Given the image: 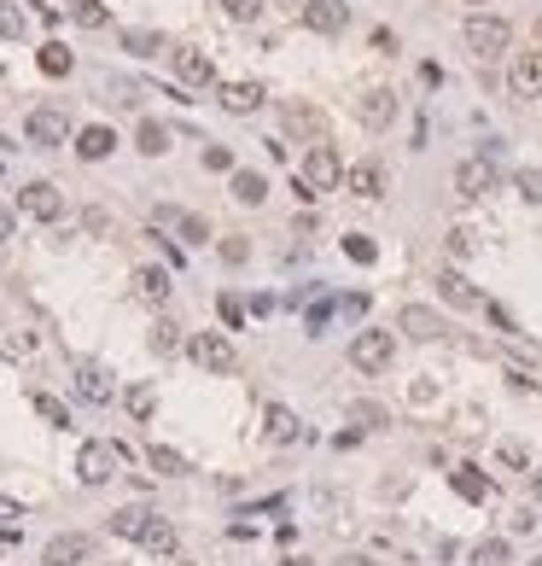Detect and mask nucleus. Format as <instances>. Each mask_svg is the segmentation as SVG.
<instances>
[{"label":"nucleus","instance_id":"55","mask_svg":"<svg viewBox=\"0 0 542 566\" xmlns=\"http://www.w3.org/2000/svg\"><path fill=\"white\" fill-rule=\"evenodd\" d=\"M530 566H542V554H537V561H530Z\"/></svg>","mask_w":542,"mask_h":566},{"label":"nucleus","instance_id":"8","mask_svg":"<svg viewBox=\"0 0 542 566\" xmlns=\"http://www.w3.org/2000/svg\"><path fill=\"white\" fill-rule=\"evenodd\" d=\"M490 187H496V164L490 158H461L455 164V193L461 198H484Z\"/></svg>","mask_w":542,"mask_h":566},{"label":"nucleus","instance_id":"15","mask_svg":"<svg viewBox=\"0 0 542 566\" xmlns=\"http://www.w3.org/2000/svg\"><path fill=\"white\" fill-rule=\"evenodd\" d=\"M88 554V538H76V531H65V538H53L42 549V566H82Z\"/></svg>","mask_w":542,"mask_h":566},{"label":"nucleus","instance_id":"20","mask_svg":"<svg viewBox=\"0 0 542 566\" xmlns=\"http://www.w3.org/2000/svg\"><path fill=\"white\" fill-rule=\"evenodd\" d=\"M449 485H455V496H467V502H490V479L478 468H455Z\"/></svg>","mask_w":542,"mask_h":566},{"label":"nucleus","instance_id":"11","mask_svg":"<svg viewBox=\"0 0 542 566\" xmlns=\"http://www.w3.org/2000/svg\"><path fill=\"white\" fill-rule=\"evenodd\" d=\"M169 58H175V76H181L187 88H210V82H216V65H210L198 47H175Z\"/></svg>","mask_w":542,"mask_h":566},{"label":"nucleus","instance_id":"52","mask_svg":"<svg viewBox=\"0 0 542 566\" xmlns=\"http://www.w3.org/2000/svg\"><path fill=\"white\" fill-rule=\"evenodd\" d=\"M333 566H374L368 554H345V561H333Z\"/></svg>","mask_w":542,"mask_h":566},{"label":"nucleus","instance_id":"5","mask_svg":"<svg viewBox=\"0 0 542 566\" xmlns=\"http://www.w3.org/2000/svg\"><path fill=\"white\" fill-rule=\"evenodd\" d=\"M24 135H29V146H65L70 141V112H58V105H35V112L24 117Z\"/></svg>","mask_w":542,"mask_h":566},{"label":"nucleus","instance_id":"53","mask_svg":"<svg viewBox=\"0 0 542 566\" xmlns=\"http://www.w3.org/2000/svg\"><path fill=\"white\" fill-rule=\"evenodd\" d=\"M286 566H309V561H286Z\"/></svg>","mask_w":542,"mask_h":566},{"label":"nucleus","instance_id":"22","mask_svg":"<svg viewBox=\"0 0 542 566\" xmlns=\"http://www.w3.org/2000/svg\"><path fill=\"white\" fill-rule=\"evenodd\" d=\"M135 292L146 298V304H164V298H169V275L146 263V269H135Z\"/></svg>","mask_w":542,"mask_h":566},{"label":"nucleus","instance_id":"3","mask_svg":"<svg viewBox=\"0 0 542 566\" xmlns=\"http://www.w3.org/2000/svg\"><path fill=\"white\" fill-rule=\"evenodd\" d=\"M298 182L309 187V193H333L338 182H345V164H338V152L327 141H315L304 152V170H298Z\"/></svg>","mask_w":542,"mask_h":566},{"label":"nucleus","instance_id":"19","mask_svg":"<svg viewBox=\"0 0 542 566\" xmlns=\"http://www.w3.org/2000/svg\"><path fill=\"white\" fill-rule=\"evenodd\" d=\"M152 520H158L152 508H117V514H112V531H117V538H135V543H140Z\"/></svg>","mask_w":542,"mask_h":566},{"label":"nucleus","instance_id":"43","mask_svg":"<svg viewBox=\"0 0 542 566\" xmlns=\"http://www.w3.org/2000/svg\"><path fill=\"white\" fill-rule=\"evenodd\" d=\"M484 310H490V322H496V333H501V339H514V333H519V322H514L507 310H501V304H484Z\"/></svg>","mask_w":542,"mask_h":566},{"label":"nucleus","instance_id":"4","mask_svg":"<svg viewBox=\"0 0 542 566\" xmlns=\"http://www.w3.org/2000/svg\"><path fill=\"white\" fill-rule=\"evenodd\" d=\"M461 35H467V47H473L478 58H496V53L514 47V24H507V18H467Z\"/></svg>","mask_w":542,"mask_h":566},{"label":"nucleus","instance_id":"48","mask_svg":"<svg viewBox=\"0 0 542 566\" xmlns=\"http://www.w3.org/2000/svg\"><path fill=\"white\" fill-rule=\"evenodd\" d=\"M449 252L467 257V252H473V234H467V228H455V234H449Z\"/></svg>","mask_w":542,"mask_h":566},{"label":"nucleus","instance_id":"35","mask_svg":"<svg viewBox=\"0 0 542 566\" xmlns=\"http://www.w3.org/2000/svg\"><path fill=\"white\" fill-rule=\"evenodd\" d=\"M496 461H501V468H530V450H525V444H519V438H501L496 444Z\"/></svg>","mask_w":542,"mask_h":566},{"label":"nucleus","instance_id":"49","mask_svg":"<svg viewBox=\"0 0 542 566\" xmlns=\"http://www.w3.org/2000/svg\"><path fill=\"white\" fill-rule=\"evenodd\" d=\"M304 327H309V333H321V327H327V304H315V310H304Z\"/></svg>","mask_w":542,"mask_h":566},{"label":"nucleus","instance_id":"46","mask_svg":"<svg viewBox=\"0 0 542 566\" xmlns=\"http://www.w3.org/2000/svg\"><path fill=\"white\" fill-rule=\"evenodd\" d=\"M222 257H228V263H245V257H251V245L234 234V240H222Z\"/></svg>","mask_w":542,"mask_h":566},{"label":"nucleus","instance_id":"24","mask_svg":"<svg viewBox=\"0 0 542 566\" xmlns=\"http://www.w3.org/2000/svg\"><path fill=\"white\" fill-rule=\"evenodd\" d=\"M444 298L455 304V310H473V304H478V286L467 281V275H455V269H449V275H444Z\"/></svg>","mask_w":542,"mask_h":566},{"label":"nucleus","instance_id":"40","mask_svg":"<svg viewBox=\"0 0 542 566\" xmlns=\"http://www.w3.org/2000/svg\"><path fill=\"white\" fill-rule=\"evenodd\" d=\"M222 12L234 18V24H251V18L263 12V0H222Z\"/></svg>","mask_w":542,"mask_h":566},{"label":"nucleus","instance_id":"31","mask_svg":"<svg viewBox=\"0 0 542 566\" xmlns=\"http://www.w3.org/2000/svg\"><path fill=\"white\" fill-rule=\"evenodd\" d=\"M70 18H76V24H82V29H105V24H112L99 0H70Z\"/></svg>","mask_w":542,"mask_h":566},{"label":"nucleus","instance_id":"27","mask_svg":"<svg viewBox=\"0 0 542 566\" xmlns=\"http://www.w3.org/2000/svg\"><path fill=\"white\" fill-rule=\"evenodd\" d=\"M135 141H140V152H146V158H158V152H169V128H164V123H152V117H146V123H140V135H135Z\"/></svg>","mask_w":542,"mask_h":566},{"label":"nucleus","instance_id":"16","mask_svg":"<svg viewBox=\"0 0 542 566\" xmlns=\"http://www.w3.org/2000/svg\"><path fill=\"white\" fill-rule=\"evenodd\" d=\"M112 146H117V135L105 123H88L82 135H76V152L88 158V164H99V158H112Z\"/></svg>","mask_w":542,"mask_h":566},{"label":"nucleus","instance_id":"30","mask_svg":"<svg viewBox=\"0 0 542 566\" xmlns=\"http://www.w3.org/2000/svg\"><path fill=\"white\" fill-rule=\"evenodd\" d=\"M70 65H76V58H70L65 42H47V47H42V71H47V76H70Z\"/></svg>","mask_w":542,"mask_h":566},{"label":"nucleus","instance_id":"38","mask_svg":"<svg viewBox=\"0 0 542 566\" xmlns=\"http://www.w3.org/2000/svg\"><path fill=\"white\" fill-rule=\"evenodd\" d=\"M175 345H181V327H175V322H158V327H152V351H158V356H169Z\"/></svg>","mask_w":542,"mask_h":566},{"label":"nucleus","instance_id":"54","mask_svg":"<svg viewBox=\"0 0 542 566\" xmlns=\"http://www.w3.org/2000/svg\"><path fill=\"white\" fill-rule=\"evenodd\" d=\"M537 496H542V473H537Z\"/></svg>","mask_w":542,"mask_h":566},{"label":"nucleus","instance_id":"7","mask_svg":"<svg viewBox=\"0 0 542 566\" xmlns=\"http://www.w3.org/2000/svg\"><path fill=\"white\" fill-rule=\"evenodd\" d=\"M18 211L35 216V222H58V216H65V198H58L53 182H29L24 193H18Z\"/></svg>","mask_w":542,"mask_h":566},{"label":"nucleus","instance_id":"34","mask_svg":"<svg viewBox=\"0 0 542 566\" xmlns=\"http://www.w3.org/2000/svg\"><path fill=\"white\" fill-rule=\"evenodd\" d=\"M350 421H356V432H379V426H385V409H379V403H368V397H361L356 409H350Z\"/></svg>","mask_w":542,"mask_h":566},{"label":"nucleus","instance_id":"17","mask_svg":"<svg viewBox=\"0 0 542 566\" xmlns=\"http://www.w3.org/2000/svg\"><path fill=\"white\" fill-rule=\"evenodd\" d=\"M222 105L234 117H245V112H257V105H263V88L257 82H222Z\"/></svg>","mask_w":542,"mask_h":566},{"label":"nucleus","instance_id":"41","mask_svg":"<svg viewBox=\"0 0 542 566\" xmlns=\"http://www.w3.org/2000/svg\"><path fill=\"white\" fill-rule=\"evenodd\" d=\"M514 187L530 198V205H542V170H519V175H514Z\"/></svg>","mask_w":542,"mask_h":566},{"label":"nucleus","instance_id":"1","mask_svg":"<svg viewBox=\"0 0 542 566\" xmlns=\"http://www.w3.org/2000/svg\"><path fill=\"white\" fill-rule=\"evenodd\" d=\"M123 461H128V450H123V444L94 438V444H82V455H76V473H82V485H112Z\"/></svg>","mask_w":542,"mask_h":566},{"label":"nucleus","instance_id":"51","mask_svg":"<svg viewBox=\"0 0 542 566\" xmlns=\"http://www.w3.org/2000/svg\"><path fill=\"white\" fill-rule=\"evenodd\" d=\"M0 514H6V520H18V514H24V508H18L12 496H0Z\"/></svg>","mask_w":542,"mask_h":566},{"label":"nucleus","instance_id":"21","mask_svg":"<svg viewBox=\"0 0 542 566\" xmlns=\"http://www.w3.org/2000/svg\"><path fill=\"white\" fill-rule=\"evenodd\" d=\"M345 182H350V193H361V198H385V175H379V164H356Z\"/></svg>","mask_w":542,"mask_h":566},{"label":"nucleus","instance_id":"42","mask_svg":"<svg viewBox=\"0 0 542 566\" xmlns=\"http://www.w3.org/2000/svg\"><path fill=\"white\" fill-rule=\"evenodd\" d=\"M175 228H181V240H210V228H205V216H175Z\"/></svg>","mask_w":542,"mask_h":566},{"label":"nucleus","instance_id":"29","mask_svg":"<svg viewBox=\"0 0 542 566\" xmlns=\"http://www.w3.org/2000/svg\"><path fill=\"white\" fill-rule=\"evenodd\" d=\"M123 403H128V415H135V421H152L158 392H152V385H128V397H123Z\"/></svg>","mask_w":542,"mask_h":566},{"label":"nucleus","instance_id":"45","mask_svg":"<svg viewBox=\"0 0 542 566\" xmlns=\"http://www.w3.org/2000/svg\"><path fill=\"white\" fill-rule=\"evenodd\" d=\"M205 170H234V152L228 146H205Z\"/></svg>","mask_w":542,"mask_h":566},{"label":"nucleus","instance_id":"10","mask_svg":"<svg viewBox=\"0 0 542 566\" xmlns=\"http://www.w3.org/2000/svg\"><path fill=\"white\" fill-rule=\"evenodd\" d=\"M356 117H361V128H391V117H397V94L391 88H368V94L356 99Z\"/></svg>","mask_w":542,"mask_h":566},{"label":"nucleus","instance_id":"28","mask_svg":"<svg viewBox=\"0 0 542 566\" xmlns=\"http://www.w3.org/2000/svg\"><path fill=\"white\" fill-rule=\"evenodd\" d=\"M473 566H514V549H507L501 538H484V543L473 549Z\"/></svg>","mask_w":542,"mask_h":566},{"label":"nucleus","instance_id":"32","mask_svg":"<svg viewBox=\"0 0 542 566\" xmlns=\"http://www.w3.org/2000/svg\"><path fill=\"white\" fill-rule=\"evenodd\" d=\"M146 461H152L158 473H169V479H181V473H187V455L164 450V444H152V450H146Z\"/></svg>","mask_w":542,"mask_h":566},{"label":"nucleus","instance_id":"2","mask_svg":"<svg viewBox=\"0 0 542 566\" xmlns=\"http://www.w3.org/2000/svg\"><path fill=\"white\" fill-rule=\"evenodd\" d=\"M391 356H397V339H391L385 327H361L356 339H350V362H356L361 374H385Z\"/></svg>","mask_w":542,"mask_h":566},{"label":"nucleus","instance_id":"47","mask_svg":"<svg viewBox=\"0 0 542 566\" xmlns=\"http://www.w3.org/2000/svg\"><path fill=\"white\" fill-rule=\"evenodd\" d=\"M222 322H228V327L245 322V304H239V298H222Z\"/></svg>","mask_w":542,"mask_h":566},{"label":"nucleus","instance_id":"18","mask_svg":"<svg viewBox=\"0 0 542 566\" xmlns=\"http://www.w3.org/2000/svg\"><path fill=\"white\" fill-rule=\"evenodd\" d=\"M403 327L414 333V339H437V333H444L437 310H426V304H403Z\"/></svg>","mask_w":542,"mask_h":566},{"label":"nucleus","instance_id":"12","mask_svg":"<svg viewBox=\"0 0 542 566\" xmlns=\"http://www.w3.org/2000/svg\"><path fill=\"white\" fill-rule=\"evenodd\" d=\"M76 397H82V403H112L117 385H112V374L99 368V362H76Z\"/></svg>","mask_w":542,"mask_h":566},{"label":"nucleus","instance_id":"37","mask_svg":"<svg viewBox=\"0 0 542 566\" xmlns=\"http://www.w3.org/2000/svg\"><path fill=\"white\" fill-rule=\"evenodd\" d=\"M345 257H350V263H374V257H379V245L368 240V234H350V240H345Z\"/></svg>","mask_w":542,"mask_h":566},{"label":"nucleus","instance_id":"23","mask_svg":"<svg viewBox=\"0 0 542 566\" xmlns=\"http://www.w3.org/2000/svg\"><path fill=\"white\" fill-rule=\"evenodd\" d=\"M234 198H239V205H263V198H268L263 170H234Z\"/></svg>","mask_w":542,"mask_h":566},{"label":"nucleus","instance_id":"13","mask_svg":"<svg viewBox=\"0 0 542 566\" xmlns=\"http://www.w3.org/2000/svg\"><path fill=\"white\" fill-rule=\"evenodd\" d=\"M304 24L315 29V35H338V29L350 24V12H345V0H309V6H304Z\"/></svg>","mask_w":542,"mask_h":566},{"label":"nucleus","instance_id":"39","mask_svg":"<svg viewBox=\"0 0 542 566\" xmlns=\"http://www.w3.org/2000/svg\"><path fill=\"white\" fill-rule=\"evenodd\" d=\"M123 47H128V53H140V58H146V53H158L164 42H158L152 29H128V35H123Z\"/></svg>","mask_w":542,"mask_h":566},{"label":"nucleus","instance_id":"6","mask_svg":"<svg viewBox=\"0 0 542 566\" xmlns=\"http://www.w3.org/2000/svg\"><path fill=\"white\" fill-rule=\"evenodd\" d=\"M187 351H193V362L205 374H234L239 368V356H234V345L222 339V333H198L193 345H187Z\"/></svg>","mask_w":542,"mask_h":566},{"label":"nucleus","instance_id":"26","mask_svg":"<svg viewBox=\"0 0 542 566\" xmlns=\"http://www.w3.org/2000/svg\"><path fill=\"white\" fill-rule=\"evenodd\" d=\"M140 543H146V549H152V554H175V525H169V520H152V525H146V538H140Z\"/></svg>","mask_w":542,"mask_h":566},{"label":"nucleus","instance_id":"44","mask_svg":"<svg viewBox=\"0 0 542 566\" xmlns=\"http://www.w3.org/2000/svg\"><path fill=\"white\" fill-rule=\"evenodd\" d=\"M35 351V339H24V333H6V339H0V356H29Z\"/></svg>","mask_w":542,"mask_h":566},{"label":"nucleus","instance_id":"33","mask_svg":"<svg viewBox=\"0 0 542 566\" xmlns=\"http://www.w3.org/2000/svg\"><path fill=\"white\" fill-rule=\"evenodd\" d=\"M24 29H29V18L18 12V6H6V0H0V42H24Z\"/></svg>","mask_w":542,"mask_h":566},{"label":"nucleus","instance_id":"9","mask_svg":"<svg viewBox=\"0 0 542 566\" xmlns=\"http://www.w3.org/2000/svg\"><path fill=\"white\" fill-rule=\"evenodd\" d=\"M507 88H514L519 99H542V47H537V53H514V65H507Z\"/></svg>","mask_w":542,"mask_h":566},{"label":"nucleus","instance_id":"36","mask_svg":"<svg viewBox=\"0 0 542 566\" xmlns=\"http://www.w3.org/2000/svg\"><path fill=\"white\" fill-rule=\"evenodd\" d=\"M35 415H42L47 426H70V409H65V403H58V397H47V392L35 397Z\"/></svg>","mask_w":542,"mask_h":566},{"label":"nucleus","instance_id":"25","mask_svg":"<svg viewBox=\"0 0 542 566\" xmlns=\"http://www.w3.org/2000/svg\"><path fill=\"white\" fill-rule=\"evenodd\" d=\"M286 128H292V135H321L327 123H321L315 105H298V99H292V105H286Z\"/></svg>","mask_w":542,"mask_h":566},{"label":"nucleus","instance_id":"14","mask_svg":"<svg viewBox=\"0 0 542 566\" xmlns=\"http://www.w3.org/2000/svg\"><path fill=\"white\" fill-rule=\"evenodd\" d=\"M263 432L275 444H298V438H304V421H298L286 403H268V409H263Z\"/></svg>","mask_w":542,"mask_h":566},{"label":"nucleus","instance_id":"50","mask_svg":"<svg viewBox=\"0 0 542 566\" xmlns=\"http://www.w3.org/2000/svg\"><path fill=\"white\" fill-rule=\"evenodd\" d=\"M0 240H12V211L0 205Z\"/></svg>","mask_w":542,"mask_h":566}]
</instances>
